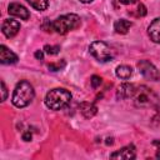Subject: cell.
<instances>
[{"label":"cell","mask_w":160,"mask_h":160,"mask_svg":"<svg viewBox=\"0 0 160 160\" xmlns=\"http://www.w3.org/2000/svg\"><path fill=\"white\" fill-rule=\"evenodd\" d=\"M34 98H35V90H34L32 85L26 80H20L14 89V92L11 96V102L14 106L21 109V108L30 105L31 101L34 100Z\"/></svg>","instance_id":"1"},{"label":"cell","mask_w":160,"mask_h":160,"mask_svg":"<svg viewBox=\"0 0 160 160\" xmlns=\"http://www.w3.org/2000/svg\"><path fill=\"white\" fill-rule=\"evenodd\" d=\"M71 92L64 88H55L48 91L44 102L50 110H61L71 101Z\"/></svg>","instance_id":"2"},{"label":"cell","mask_w":160,"mask_h":160,"mask_svg":"<svg viewBox=\"0 0 160 160\" xmlns=\"http://www.w3.org/2000/svg\"><path fill=\"white\" fill-rule=\"evenodd\" d=\"M132 99H134V105L141 109L156 108L159 105V96L152 89L148 88L146 85H140L139 88H136Z\"/></svg>","instance_id":"3"},{"label":"cell","mask_w":160,"mask_h":160,"mask_svg":"<svg viewBox=\"0 0 160 160\" xmlns=\"http://www.w3.org/2000/svg\"><path fill=\"white\" fill-rule=\"evenodd\" d=\"M81 24V19L76 14H65L54 20V31L65 35L71 30H75Z\"/></svg>","instance_id":"4"},{"label":"cell","mask_w":160,"mask_h":160,"mask_svg":"<svg viewBox=\"0 0 160 160\" xmlns=\"http://www.w3.org/2000/svg\"><path fill=\"white\" fill-rule=\"evenodd\" d=\"M89 52L100 62H106L112 59V51L104 41H92L89 46Z\"/></svg>","instance_id":"5"},{"label":"cell","mask_w":160,"mask_h":160,"mask_svg":"<svg viewBox=\"0 0 160 160\" xmlns=\"http://www.w3.org/2000/svg\"><path fill=\"white\" fill-rule=\"evenodd\" d=\"M138 70L139 72L148 80L151 81H158L160 79V72L156 69V66L150 62L149 60H140L138 62Z\"/></svg>","instance_id":"6"},{"label":"cell","mask_w":160,"mask_h":160,"mask_svg":"<svg viewBox=\"0 0 160 160\" xmlns=\"http://www.w3.org/2000/svg\"><path fill=\"white\" fill-rule=\"evenodd\" d=\"M136 158V149L132 144L126 145L114 152L110 154V159H119V160H131Z\"/></svg>","instance_id":"7"},{"label":"cell","mask_w":160,"mask_h":160,"mask_svg":"<svg viewBox=\"0 0 160 160\" xmlns=\"http://www.w3.org/2000/svg\"><path fill=\"white\" fill-rule=\"evenodd\" d=\"M19 30H20V22L14 19H6L1 25V31L8 39L14 38L19 32Z\"/></svg>","instance_id":"8"},{"label":"cell","mask_w":160,"mask_h":160,"mask_svg":"<svg viewBox=\"0 0 160 160\" xmlns=\"http://www.w3.org/2000/svg\"><path fill=\"white\" fill-rule=\"evenodd\" d=\"M8 12H9L11 16L19 18V19H21V20H28V19L30 18L29 10H28L24 5L19 4V2H11V4L9 5V8H8Z\"/></svg>","instance_id":"9"},{"label":"cell","mask_w":160,"mask_h":160,"mask_svg":"<svg viewBox=\"0 0 160 160\" xmlns=\"http://www.w3.org/2000/svg\"><path fill=\"white\" fill-rule=\"evenodd\" d=\"M136 91V88L134 84L130 82H122L118 90H116V99L118 100H126V99H132L134 94Z\"/></svg>","instance_id":"10"},{"label":"cell","mask_w":160,"mask_h":160,"mask_svg":"<svg viewBox=\"0 0 160 160\" xmlns=\"http://www.w3.org/2000/svg\"><path fill=\"white\" fill-rule=\"evenodd\" d=\"M18 60H19V58L15 52H12L8 46L0 45V62L1 64L10 65V64H15Z\"/></svg>","instance_id":"11"},{"label":"cell","mask_w":160,"mask_h":160,"mask_svg":"<svg viewBox=\"0 0 160 160\" xmlns=\"http://www.w3.org/2000/svg\"><path fill=\"white\" fill-rule=\"evenodd\" d=\"M148 35L150 40L156 44H160V18L154 19L148 26Z\"/></svg>","instance_id":"12"},{"label":"cell","mask_w":160,"mask_h":160,"mask_svg":"<svg viewBox=\"0 0 160 160\" xmlns=\"http://www.w3.org/2000/svg\"><path fill=\"white\" fill-rule=\"evenodd\" d=\"M80 112L85 119H91L98 112V106L91 101H82L80 104Z\"/></svg>","instance_id":"13"},{"label":"cell","mask_w":160,"mask_h":160,"mask_svg":"<svg viewBox=\"0 0 160 160\" xmlns=\"http://www.w3.org/2000/svg\"><path fill=\"white\" fill-rule=\"evenodd\" d=\"M131 26H132V22L130 20H126V19H119V20H116L114 22V30H115V32L116 34H121V35L126 34L130 30Z\"/></svg>","instance_id":"14"},{"label":"cell","mask_w":160,"mask_h":160,"mask_svg":"<svg viewBox=\"0 0 160 160\" xmlns=\"http://www.w3.org/2000/svg\"><path fill=\"white\" fill-rule=\"evenodd\" d=\"M115 74L121 80H128L132 75V69L129 65H119L115 70Z\"/></svg>","instance_id":"15"},{"label":"cell","mask_w":160,"mask_h":160,"mask_svg":"<svg viewBox=\"0 0 160 160\" xmlns=\"http://www.w3.org/2000/svg\"><path fill=\"white\" fill-rule=\"evenodd\" d=\"M26 1L31 8H34L38 11H44L49 6V1L48 0H26Z\"/></svg>","instance_id":"16"},{"label":"cell","mask_w":160,"mask_h":160,"mask_svg":"<svg viewBox=\"0 0 160 160\" xmlns=\"http://www.w3.org/2000/svg\"><path fill=\"white\" fill-rule=\"evenodd\" d=\"M42 50L48 55H56L60 51V46L59 45H45Z\"/></svg>","instance_id":"17"},{"label":"cell","mask_w":160,"mask_h":160,"mask_svg":"<svg viewBox=\"0 0 160 160\" xmlns=\"http://www.w3.org/2000/svg\"><path fill=\"white\" fill-rule=\"evenodd\" d=\"M48 68L51 71H59V70H61V69L65 68V60H60L58 62H49L48 64Z\"/></svg>","instance_id":"18"},{"label":"cell","mask_w":160,"mask_h":160,"mask_svg":"<svg viewBox=\"0 0 160 160\" xmlns=\"http://www.w3.org/2000/svg\"><path fill=\"white\" fill-rule=\"evenodd\" d=\"M41 29L46 32H52L54 31V21H50L49 19H44L41 24Z\"/></svg>","instance_id":"19"},{"label":"cell","mask_w":160,"mask_h":160,"mask_svg":"<svg viewBox=\"0 0 160 160\" xmlns=\"http://www.w3.org/2000/svg\"><path fill=\"white\" fill-rule=\"evenodd\" d=\"M101 82H102V79H101L99 75H92L91 79H90V84H91V88H92V89L99 88V86L101 85Z\"/></svg>","instance_id":"20"},{"label":"cell","mask_w":160,"mask_h":160,"mask_svg":"<svg viewBox=\"0 0 160 160\" xmlns=\"http://www.w3.org/2000/svg\"><path fill=\"white\" fill-rule=\"evenodd\" d=\"M138 16H145L146 15V8H145V5L144 4H138V14H136Z\"/></svg>","instance_id":"21"},{"label":"cell","mask_w":160,"mask_h":160,"mask_svg":"<svg viewBox=\"0 0 160 160\" xmlns=\"http://www.w3.org/2000/svg\"><path fill=\"white\" fill-rule=\"evenodd\" d=\"M1 92H2V96H1V101H5L6 98H8V88L5 85V81L1 80Z\"/></svg>","instance_id":"22"},{"label":"cell","mask_w":160,"mask_h":160,"mask_svg":"<svg viewBox=\"0 0 160 160\" xmlns=\"http://www.w3.org/2000/svg\"><path fill=\"white\" fill-rule=\"evenodd\" d=\"M120 5H132V4H136L139 0H116Z\"/></svg>","instance_id":"23"},{"label":"cell","mask_w":160,"mask_h":160,"mask_svg":"<svg viewBox=\"0 0 160 160\" xmlns=\"http://www.w3.org/2000/svg\"><path fill=\"white\" fill-rule=\"evenodd\" d=\"M32 139V134L30 132V131H25L24 134H22V140L24 141H30Z\"/></svg>","instance_id":"24"},{"label":"cell","mask_w":160,"mask_h":160,"mask_svg":"<svg viewBox=\"0 0 160 160\" xmlns=\"http://www.w3.org/2000/svg\"><path fill=\"white\" fill-rule=\"evenodd\" d=\"M35 58L38 60H44V50H36L35 51Z\"/></svg>","instance_id":"25"},{"label":"cell","mask_w":160,"mask_h":160,"mask_svg":"<svg viewBox=\"0 0 160 160\" xmlns=\"http://www.w3.org/2000/svg\"><path fill=\"white\" fill-rule=\"evenodd\" d=\"M80 2H82V4H90V2H92L94 0H79Z\"/></svg>","instance_id":"26"},{"label":"cell","mask_w":160,"mask_h":160,"mask_svg":"<svg viewBox=\"0 0 160 160\" xmlns=\"http://www.w3.org/2000/svg\"><path fill=\"white\" fill-rule=\"evenodd\" d=\"M156 158L158 159H160V148L158 149V151H156Z\"/></svg>","instance_id":"27"}]
</instances>
